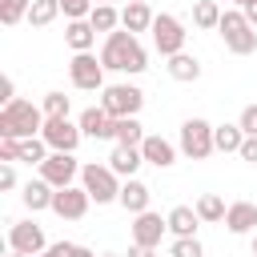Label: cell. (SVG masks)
<instances>
[{
    "label": "cell",
    "instance_id": "cell-35",
    "mask_svg": "<svg viewBox=\"0 0 257 257\" xmlns=\"http://www.w3.org/2000/svg\"><path fill=\"white\" fill-rule=\"evenodd\" d=\"M237 124H241V133H245V137H257V104H245V108H241V116H237Z\"/></svg>",
    "mask_w": 257,
    "mask_h": 257
},
{
    "label": "cell",
    "instance_id": "cell-13",
    "mask_svg": "<svg viewBox=\"0 0 257 257\" xmlns=\"http://www.w3.org/2000/svg\"><path fill=\"white\" fill-rule=\"evenodd\" d=\"M169 233V221L161 217V213H137L133 217V245H149V249H157L161 245V237Z\"/></svg>",
    "mask_w": 257,
    "mask_h": 257
},
{
    "label": "cell",
    "instance_id": "cell-7",
    "mask_svg": "<svg viewBox=\"0 0 257 257\" xmlns=\"http://www.w3.org/2000/svg\"><path fill=\"white\" fill-rule=\"evenodd\" d=\"M68 80H72V88H80V92H104V64H100V56L76 52V56L68 60Z\"/></svg>",
    "mask_w": 257,
    "mask_h": 257
},
{
    "label": "cell",
    "instance_id": "cell-30",
    "mask_svg": "<svg viewBox=\"0 0 257 257\" xmlns=\"http://www.w3.org/2000/svg\"><path fill=\"white\" fill-rule=\"evenodd\" d=\"M48 153H52V149L44 145V137H32V141H20V161H28V165H36V169H40V165L48 161Z\"/></svg>",
    "mask_w": 257,
    "mask_h": 257
},
{
    "label": "cell",
    "instance_id": "cell-1",
    "mask_svg": "<svg viewBox=\"0 0 257 257\" xmlns=\"http://www.w3.org/2000/svg\"><path fill=\"white\" fill-rule=\"evenodd\" d=\"M100 64L108 68V72H145L149 68V52L141 48V40L133 36V32H124V28H116V32H108L104 36V48H100Z\"/></svg>",
    "mask_w": 257,
    "mask_h": 257
},
{
    "label": "cell",
    "instance_id": "cell-5",
    "mask_svg": "<svg viewBox=\"0 0 257 257\" xmlns=\"http://www.w3.org/2000/svg\"><path fill=\"white\" fill-rule=\"evenodd\" d=\"M100 108L112 116V120H124V116H137L145 108V92L137 84H104L100 92Z\"/></svg>",
    "mask_w": 257,
    "mask_h": 257
},
{
    "label": "cell",
    "instance_id": "cell-36",
    "mask_svg": "<svg viewBox=\"0 0 257 257\" xmlns=\"http://www.w3.org/2000/svg\"><path fill=\"white\" fill-rule=\"evenodd\" d=\"M12 161H20V141H4L0 137V165H12Z\"/></svg>",
    "mask_w": 257,
    "mask_h": 257
},
{
    "label": "cell",
    "instance_id": "cell-15",
    "mask_svg": "<svg viewBox=\"0 0 257 257\" xmlns=\"http://www.w3.org/2000/svg\"><path fill=\"white\" fill-rule=\"evenodd\" d=\"M141 157H145V165L173 169V165H177V145H173V141H165V137H157V133H149V137H145V145H141Z\"/></svg>",
    "mask_w": 257,
    "mask_h": 257
},
{
    "label": "cell",
    "instance_id": "cell-4",
    "mask_svg": "<svg viewBox=\"0 0 257 257\" xmlns=\"http://www.w3.org/2000/svg\"><path fill=\"white\" fill-rule=\"evenodd\" d=\"M80 185H84V193L96 201V205H108V201H116L120 197V177L108 169V165H96V161H88L84 169H80Z\"/></svg>",
    "mask_w": 257,
    "mask_h": 257
},
{
    "label": "cell",
    "instance_id": "cell-43",
    "mask_svg": "<svg viewBox=\"0 0 257 257\" xmlns=\"http://www.w3.org/2000/svg\"><path fill=\"white\" fill-rule=\"evenodd\" d=\"M72 257H96V253H92L88 245H76V249H72Z\"/></svg>",
    "mask_w": 257,
    "mask_h": 257
},
{
    "label": "cell",
    "instance_id": "cell-46",
    "mask_svg": "<svg viewBox=\"0 0 257 257\" xmlns=\"http://www.w3.org/2000/svg\"><path fill=\"white\" fill-rule=\"evenodd\" d=\"M233 4H237V8H245V4H249V0H233Z\"/></svg>",
    "mask_w": 257,
    "mask_h": 257
},
{
    "label": "cell",
    "instance_id": "cell-6",
    "mask_svg": "<svg viewBox=\"0 0 257 257\" xmlns=\"http://www.w3.org/2000/svg\"><path fill=\"white\" fill-rule=\"evenodd\" d=\"M213 128H217V124H209L205 116H189V120L181 124V153H185L189 161H205L209 153H217Z\"/></svg>",
    "mask_w": 257,
    "mask_h": 257
},
{
    "label": "cell",
    "instance_id": "cell-40",
    "mask_svg": "<svg viewBox=\"0 0 257 257\" xmlns=\"http://www.w3.org/2000/svg\"><path fill=\"white\" fill-rule=\"evenodd\" d=\"M0 100H4V104H12V100H16V80H12V76H4V80H0Z\"/></svg>",
    "mask_w": 257,
    "mask_h": 257
},
{
    "label": "cell",
    "instance_id": "cell-23",
    "mask_svg": "<svg viewBox=\"0 0 257 257\" xmlns=\"http://www.w3.org/2000/svg\"><path fill=\"white\" fill-rule=\"evenodd\" d=\"M169 76L173 80H181V84H189V80H197L201 76V60L197 56H189V52H177V56H169Z\"/></svg>",
    "mask_w": 257,
    "mask_h": 257
},
{
    "label": "cell",
    "instance_id": "cell-31",
    "mask_svg": "<svg viewBox=\"0 0 257 257\" xmlns=\"http://www.w3.org/2000/svg\"><path fill=\"white\" fill-rule=\"evenodd\" d=\"M28 8H32V0H0V20L12 28L20 20H28Z\"/></svg>",
    "mask_w": 257,
    "mask_h": 257
},
{
    "label": "cell",
    "instance_id": "cell-47",
    "mask_svg": "<svg viewBox=\"0 0 257 257\" xmlns=\"http://www.w3.org/2000/svg\"><path fill=\"white\" fill-rule=\"evenodd\" d=\"M96 4H116V0H96Z\"/></svg>",
    "mask_w": 257,
    "mask_h": 257
},
{
    "label": "cell",
    "instance_id": "cell-14",
    "mask_svg": "<svg viewBox=\"0 0 257 257\" xmlns=\"http://www.w3.org/2000/svg\"><path fill=\"white\" fill-rule=\"evenodd\" d=\"M76 124H80V133H84V137H92V141H112V137H116V120H112L100 104L84 108V112L76 116Z\"/></svg>",
    "mask_w": 257,
    "mask_h": 257
},
{
    "label": "cell",
    "instance_id": "cell-18",
    "mask_svg": "<svg viewBox=\"0 0 257 257\" xmlns=\"http://www.w3.org/2000/svg\"><path fill=\"white\" fill-rule=\"evenodd\" d=\"M145 165V157H141V149H133V145H116L112 153H108V169L116 173V177H137V169Z\"/></svg>",
    "mask_w": 257,
    "mask_h": 257
},
{
    "label": "cell",
    "instance_id": "cell-38",
    "mask_svg": "<svg viewBox=\"0 0 257 257\" xmlns=\"http://www.w3.org/2000/svg\"><path fill=\"white\" fill-rule=\"evenodd\" d=\"M0 189H4V193L16 189V169H12V165H0Z\"/></svg>",
    "mask_w": 257,
    "mask_h": 257
},
{
    "label": "cell",
    "instance_id": "cell-45",
    "mask_svg": "<svg viewBox=\"0 0 257 257\" xmlns=\"http://www.w3.org/2000/svg\"><path fill=\"white\" fill-rule=\"evenodd\" d=\"M8 257H28V253H12V249H8Z\"/></svg>",
    "mask_w": 257,
    "mask_h": 257
},
{
    "label": "cell",
    "instance_id": "cell-19",
    "mask_svg": "<svg viewBox=\"0 0 257 257\" xmlns=\"http://www.w3.org/2000/svg\"><path fill=\"white\" fill-rule=\"evenodd\" d=\"M52 197H56V189H52L44 177H36V181H28V185L20 189V201H24V209H28V213L52 209Z\"/></svg>",
    "mask_w": 257,
    "mask_h": 257
},
{
    "label": "cell",
    "instance_id": "cell-34",
    "mask_svg": "<svg viewBox=\"0 0 257 257\" xmlns=\"http://www.w3.org/2000/svg\"><path fill=\"white\" fill-rule=\"evenodd\" d=\"M92 8H96V0H60V12L68 20H88Z\"/></svg>",
    "mask_w": 257,
    "mask_h": 257
},
{
    "label": "cell",
    "instance_id": "cell-33",
    "mask_svg": "<svg viewBox=\"0 0 257 257\" xmlns=\"http://www.w3.org/2000/svg\"><path fill=\"white\" fill-rule=\"evenodd\" d=\"M44 116H68V108H72V100L64 96V92H44Z\"/></svg>",
    "mask_w": 257,
    "mask_h": 257
},
{
    "label": "cell",
    "instance_id": "cell-9",
    "mask_svg": "<svg viewBox=\"0 0 257 257\" xmlns=\"http://www.w3.org/2000/svg\"><path fill=\"white\" fill-rule=\"evenodd\" d=\"M40 137H44V145H48L52 153H76V149H80V141H84L80 124H76V120H68V116H48Z\"/></svg>",
    "mask_w": 257,
    "mask_h": 257
},
{
    "label": "cell",
    "instance_id": "cell-25",
    "mask_svg": "<svg viewBox=\"0 0 257 257\" xmlns=\"http://www.w3.org/2000/svg\"><path fill=\"white\" fill-rule=\"evenodd\" d=\"M88 24H92L96 32H104V36H108V32H116V28H120V8H116V4H96V8L88 12Z\"/></svg>",
    "mask_w": 257,
    "mask_h": 257
},
{
    "label": "cell",
    "instance_id": "cell-10",
    "mask_svg": "<svg viewBox=\"0 0 257 257\" xmlns=\"http://www.w3.org/2000/svg\"><path fill=\"white\" fill-rule=\"evenodd\" d=\"M80 161H76V153H48V161L40 165V177L52 185V189H68V185H76V177H80Z\"/></svg>",
    "mask_w": 257,
    "mask_h": 257
},
{
    "label": "cell",
    "instance_id": "cell-20",
    "mask_svg": "<svg viewBox=\"0 0 257 257\" xmlns=\"http://www.w3.org/2000/svg\"><path fill=\"white\" fill-rule=\"evenodd\" d=\"M153 20H157V12L149 8V4H124L120 8V28L124 32H153Z\"/></svg>",
    "mask_w": 257,
    "mask_h": 257
},
{
    "label": "cell",
    "instance_id": "cell-28",
    "mask_svg": "<svg viewBox=\"0 0 257 257\" xmlns=\"http://www.w3.org/2000/svg\"><path fill=\"white\" fill-rule=\"evenodd\" d=\"M221 12H225V8H221L217 0H197V4H193V24L209 32V28L221 24Z\"/></svg>",
    "mask_w": 257,
    "mask_h": 257
},
{
    "label": "cell",
    "instance_id": "cell-2",
    "mask_svg": "<svg viewBox=\"0 0 257 257\" xmlns=\"http://www.w3.org/2000/svg\"><path fill=\"white\" fill-rule=\"evenodd\" d=\"M44 108H36L32 100H12V104H4L0 108V137L4 141H32V137H40L44 133Z\"/></svg>",
    "mask_w": 257,
    "mask_h": 257
},
{
    "label": "cell",
    "instance_id": "cell-12",
    "mask_svg": "<svg viewBox=\"0 0 257 257\" xmlns=\"http://www.w3.org/2000/svg\"><path fill=\"white\" fill-rule=\"evenodd\" d=\"M88 205H92V197L84 193V185L56 189V197H52V213H56V217H64V221H80V217L88 213Z\"/></svg>",
    "mask_w": 257,
    "mask_h": 257
},
{
    "label": "cell",
    "instance_id": "cell-29",
    "mask_svg": "<svg viewBox=\"0 0 257 257\" xmlns=\"http://www.w3.org/2000/svg\"><path fill=\"white\" fill-rule=\"evenodd\" d=\"M56 16H60V0H32V8H28V24L32 28H48Z\"/></svg>",
    "mask_w": 257,
    "mask_h": 257
},
{
    "label": "cell",
    "instance_id": "cell-44",
    "mask_svg": "<svg viewBox=\"0 0 257 257\" xmlns=\"http://www.w3.org/2000/svg\"><path fill=\"white\" fill-rule=\"evenodd\" d=\"M253 257H257V233H253Z\"/></svg>",
    "mask_w": 257,
    "mask_h": 257
},
{
    "label": "cell",
    "instance_id": "cell-42",
    "mask_svg": "<svg viewBox=\"0 0 257 257\" xmlns=\"http://www.w3.org/2000/svg\"><path fill=\"white\" fill-rule=\"evenodd\" d=\"M241 12H245V20H249V24H253V28H257V0H249V4H245V8H241Z\"/></svg>",
    "mask_w": 257,
    "mask_h": 257
},
{
    "label": "cell",
    "instance_id": "cell-22",
    "mask_svg": "<svg viewBox=\"0 0 257 257\" xmlns=\"http://www.w3.org/2000/svg\"><path fill=\"white\" fill-rule=\"evenodd\" d=\"M64 44H68L72 52H92V44H96V28H92L88 20H68V28H64Z\"/></svg>",
    "mask_w": 257,
    "mask_h": 257
},
{
    "label": "cell",
    "instance_id": "cell-27",
    "mask_svg": "<svg viewBox=\"0 0 257 257\" xmlns=\"http://www.w3.org/2000/svg\"><path fill=\"white\" fill-rule=\"evenodd\" d=\"M145 137H149V133H145V124H141L137 116L116 120V137H112L116 145H133V149H141V145H145Z\"/></svg>",
    "mask_w": 257,
    "mask_h": 257
},
{
    "label": "cell",
    "instance_id": "cell-32",
    "mask_svg": "<svg viewBox=\"0 0 257 257\" xmlns=\"http://www.w3.org/2000/svg\"><path fill=\"white\" fill-rule=\"evenodd\" d=\"M169 257H205V249H201V241H197V237H173Z\"/></svg>",
    "mask_w": 257,
    "mask_h": 257
},
{
    "label": "cell",
    "instance_id": "cell-37",
    "mask_svg": "<svg viewBox=\"0 0 257 257\" xmlns=\"http://www.w3.org/2000/svg\"><path fill=\"white\" fill-rule=\"evenodd\" d=\"M72 249H76L72 241H52V245H48L40 257H72Z\"/></svg>",
    "mask_w": 257,
    "mask_h": 257
},
{
    "label": "cell",
    "instance_id": "cell-24",
    "mask_svg": "<svg viewBox=\"0 0 257 257\" xmlns=\"http://www.w3.org/2000/svg\"><path fill=\"white\" fill-rule=\"evenodd\" d=\"M193 209H197V217H201L205 225H217V221H225V213H229V205H225L217 193H201Z\"/></svg>",
    "mask_w": 257,
    "mask_h": 257
},
{
    "label": "cell",
    "instance_id": "cell-16",
    "mask_svg": "<svg viewBox=\"0 0 257 257\" xmlns=\"http://www.w3.org/2000/svg\"><path fill=\"white\" fill-rule=\"evenodd\" d=\"M120 205H124V213H149V201H153V189L145 185V181H137V177H128L124 185H120V197H116Z\"/></svg>",
    "mask_w": 257,
    "mask_h": 257
},
{
    "label": "cell",
    "instance_id": "cell-48",
    "mask_svg": "<svg viewBox=\"0 0 257 257\" xmlns=\"http://www.w3.org/2000/svg\"><path fill=\"white\" fill-rule=\"evenodd\" d=\"M128 4H149V0H128Z\"/></svg>",
    "mask_w": 257,
    "mask_h": 257
},
{
    "label": "cell",
    "instance_id": "cell-26",
    "mask_svg": "<svg viewBox=\"0 0 257 257\" xmlns=\"http://www.w3.org/2000/svg\"><path fill=\"white\" fill-rule=\"evenodd\" d=\"M213 145H217V153H241V145H245L241 124H217L213 128Z\"/></svg>",
    "mask_w": 257,
    "mask_h": 257
},
{
    "label": "cell",
    "instance_id": "cell-41",
    "mask_svg": "<svg viewBox=\"0 0 257 257\" xmlns=\"http://www.w3.org/2000/svg\"><path fill=\"white\" fill-rule=\"evenodd\" d=\"M128 257H157V249H149V245H133Z\"/></svg>",
    "mask_w": 257,
    "mask_h": 257
},
{
    "label": "cell",
    "instance_id": "cell-8",
    "mask_svg": "<svg viewBox=\"0 0 257 257\" xmlns=\"http://www.w3.org/2000/svg\"><path fill=\"white\" fill-rule=\"evenodd\" d=\"M185 24L173 16V12H161L157 20H153V48L169 60V56H177V52H185Z\"/></svg>",
    "mask_w": 257,
    "mask_h": 257
},
{
    "label": "cell",
    "instance_id": "cell-17",
    "mask_svg": "<svg viewBox=\"0 0 257 257\" xmlns=\"http://www.w3.org/2000/svg\"><path fill=\"white\" fill-rule=\"evenodd\" d=\"M225 229L229 233H257V205L253 201H233L229 213H225Z\"/></svg>",
    "mask_w": 257,
    "mask_h": 257
},
{
    "label": "cell",
    "instance_id": "cell-3",
    "mask_svg": "<svg viewBox=\"0 0 257 257\" xmlns=\"http://www.w3.org/2000/svg\"><path fill=\"white\" fill-rule=\"evenodd\" d=\"M217 32H221V40H225V48H229L233 56H249V52H257V28L245 20L241 8H225Z\"/></svg>",
    "mask_w": 257,
    "mask_h": 257
},
{
    "label": "cell",
    "instance_id": "cell-49",
    "mask_svg": "<svg viewBox=\"0 0 257 257\" xmlns=\"http://www.w3.org/2000/svg\"><path fill=\"white\" fill-rule=\"evenodd\" d=\"M100 257H120V253H100Z\"/></svg>",
    "mask_w": 257,
    "mask_h": 257
},
{
    "label": "cell",
    "instance_id": "cell-11",
    "mask_svg": "<svg viewBox=\"0 0 257 257\" xmlns=\"http://www.w3.org/2000/svg\"><path fill=\"white\" fill-rule=\"evenodd\" d=\"M8 249L12 253H28V257H40L48 249V237L36 221H12L8 225Z\"/></svg>",
    "mask_w": 257,
    "mask_h": 257
},
{
    "label": "cell",
    "instance_id": "cell-21",
    "mask_svg": "<svg viewBox=\"0 0 257 257\" xmlns=\"http://www.w3.org/2000/svg\"><path fill=\"white\" fill-rule=\"evenodd\" d=\"M165 221H169V233L173 237H197V225H201L197 209H189V205H173Z\"/></svg>",
    "mask_w": 257,
    "mask_h": 257
},
{
    "label": "cell",
    "instance_id": "cell-39",
    "mask_svg": "<svg viewBox=\"0 0 257 257\" xmlns=\"http://www.w3.org/2000/svg\"><path fill=\"white\" fill-rule=\"evenodd\" d=\"M241 161H249V165H257V137H245V145H241V153H237Z\"/></svg>",
    "mask_w": 257,
    "mask_h": 257
}]
</instances>
